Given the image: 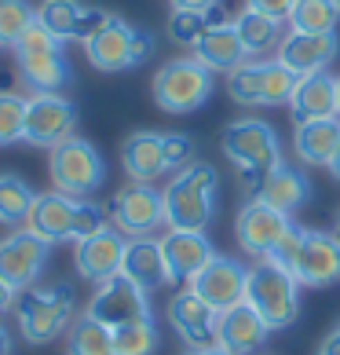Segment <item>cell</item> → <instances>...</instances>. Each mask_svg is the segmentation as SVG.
<instances>
[{"label": "cell", "mask_w": 340, "mask_h": 355, "mask_svg": "<svg viewBox=\"0 0 340 355\" xmlns=\"http://www.w3.org/2000/svg\"><path fill=\"white\" fill-rule=\"evenodd\" d=\"M285 22L296 33H337L340 11L333 0H296Z\"/></svg>", "instance_id": "cell-32"}, {"label": "cell", "mask_w": 340, "mask_h": 355, "mask_svg": "<svg viewBox=\"0 0 340 355\" xmlns=\"http://www.w3.org/2000/svg\"><path fill=\"white\" fill-rule=\"evenodd\" d=\"M132 41H136V26H128L121 15H110L84 41V55H88L91 67L102 70V73H121V70H132L136 67Z\"/></svg>", "instance_id": "cell-19"}, {"label": "cell", "mask_w": 340, "mask_h": 355, "mask_svg": "<svg viewBox=\"0 0 340 355\" xmlns=\"http://www.w3.org/2000/svg\"><path fill=\"white\" fill-rule=\"evenodd\" d=\"M48 260H51V242L37 239L30 227H19L8 239H0V279L15 293L41 282Z\"/></svg>", "instance_id": "cell-11"}, {"label": "cell", "mask_w": 340, "mask_h": 355, "mask_svg": "<svg viewBox=\"0 0 340 355\" xmlns=\"http://www.w3.org/2000/svg\"><path fill=\"white\" fill-rule=\"evenodd\" d=\"M220 0H172V11H213Z\"/></svg>", "instance_id": "cell-42"}, {"label": "cell", "mask_w": 340, "mask_h": 355, "mask_svg": "<svg viewBox=\"0 0 340 355\" xmlns=\"http://www.w3.org/2000/svg\"><path fill=\"white\" fill-rule=\"evenodd\" d=\"M213 85L216 77L208 67H202L194 55H183V59H168L165 67L154 73V103L165 110V114H194L198 107H205L208 96H213Z\"/></svg>", "instance_id": "cell-7"}, {"label": "cell", "mask_w": 340, "mask_h": 355, "mask_svg": "<svg viewBox=\"0 0 340 355\" xmlns=\"http://www.w3.org/2000/svg\"><path fill=\"white\" fill-rule=\"evenodd\" d=\"M208 26H213L208 22V11H172V19H168V37L183 48H194L205 37Z\"/></svg>", "instance_id": "cell-37"}, {"label": "cell", "mask_w": 340, "mask_h": 355, "mask_svg": "<svg viewBox=\"0 0 340 355\" xmlns=\"http://www.w3.org/2000/svg\"><path fill=\"white\" fill-rule=\"evenodd\" d=\"M194 59H198L202 67H208L213 73H231V70H238L242 62H249V51H245L234 22H213L202 41L194 44Z\"/></svg>", "instance_id": "cell-26"}, {"label": "cell", "mask_w": 340, "mask_h": 355, "mask_svg": "<svg viewBox=\"0 0 340 355\" xmlns=\"http://www.w3.org/2000/svg\"><path fill=\"white\" fill-rule=\"evenodd\" d=\"M84 315H91L96 322L117 330V326H125V322L150 319L154 311H150V293H147V289H139L136 282H128L125 275H114V279L96 286V293H91Z\"/></svg>", "instance_id": "cell-12"}, {"label": "cell", "mask_w": 340, "mask_h": 355, "mask_svg": "<svg viewBox=\"0 0 340 355\" xmlns=\"http://www.w3.org/2000/svg\"><path fill=\"white\" fill-rule=\"evenodd\" d=\"M121 275L128 282H136L139 289H147V293H154V289H161V286H172L165 253H161V239H128Z\"/></svg>", "instance_id": "cell-25"}, {"label": "cell", "mask_w": 340, "mask_h": 355, "mask_svg": "<svg viewBox=\"0 0 340 355\" xmlns=\"http://www.w3.org/2000/svg\"><path fill=\"white\" fill-rule=\"evenodd\" d=\"M121 165L132 183H154L168 173L165 136L161 132H132L121 143Z\"/></svg>", "instance_id": "cell-27"}, {"label": "cell", "mask_w": 340, "mask_h": 355, "mask_svg": "<svg viewBox=\"0 0 340 355\" xmlns=\"http://www.w3.org/2000/svg\"><path fill=\"white\" fill-rule=\"evenodd\" d=\"M267 322L245 304H234L227 311H220V322H216V345H224L234 355H253L260 345L267 340Z\"/></svg>", "instance_id": "cell-24"}, {"label": "cell", "mask_w": 340, "mask_h": 355, "mask_svg": "<svg viewBox=\"0 0 340 355\" xmlns=\"http://www.w3.org/2000/svg\"><path fill=\"white\" fill-rule=\"evenodd\" d=\"M300 77L278 59H249L227 73V92L242 107H289V96Z\"/></svg>", "instance_id": "cell-8"}, {"label": "cell", "mask_w": 340, "mask_h": 355, "mask_svg": "<svg viewBox=\"0 0 340 355\" xmlns=\"http://www.w3.org/2000/svg\"><path fill=\"white\" fill-rule=\"evenodd\" d=\"M220 176L208 162H190L165 183V227L176 231H205L216 213Z\"/></svg>", "instance_id": "cell-1"}, {"label": "cell", "mask_w": 340, "mask_h": 355, "mask_svg": "<svg viewBox=\"0 0 340 355\" xmlns=\"http://www.w3.org/2000/svg\"><path fill=\"white\" fill-rule=\"evenodd\" d=\"M168 322H172V330L183 337L187 348H213L216 345L220 311L213 304H205L190 286L179 289V293L168 300Z\"/></svg>", "instance_id": "cell-17"}, {"label": "cell", "mask_w": 340, "mask_h": 355, "mask_svg": "<svg viewBox=\"0 0 340 355\" xmlns=\"http://www.w3.org/2000/svg\"><path fill=\"white\" fill-rule=\"evenodd\" d=\"M66 355H114L110 326L96 322L91 315L73 319V326L66 330Z\"/></svg>", "instance_id": "cell-31"}, {"label": "cell", "mask_w": 340, "mask_h": 355, "mask_svg": "<svg viewBox=\"0 0 340 355\" xmlns=\"http://www.w3.org/2000/svg\"><path fill=\"white\" fill-rule=\"evenodd\" d=\"M319 355H340V322L333 326V334L319 345Z\"/></svg>", "instance_id": "cell-44"}, {"label": "cell", "mask_w": 340, "mask_h": 355, "mask_svg": "<svg viewBox=\"0 0 340 355\" xmlns=\"http://www.w3.org/2000/svg\"><path fill=\"white\" fill-rule=\"evenodd\" d=\"M110 223L125 239H154L165 227V198L154 183H128L110 202Z\"/></svg>", "instance_id": "cell-10"}, {"label": "cell", "mask_w": 340, "mask_h": 355, "mask_svg": "<svg viewBox=\"0 0 340 355\" xmlns=\"http://www.w3.org/2000/svg\"><path fill=\"white\" fill-rule=\"evenodd\" d=\"M307 194H311L307 176L300 173V168L282 162L278 168H271V176L264 180V187L256 191V198L267 202L271 209H278V213H285V216H293L296 209L307 202Z\"/></svg>", "instance_id": "cell-29"}, {"label": "cell", "mask_w": 340, "mask_h": 355, "mask_svg": "<svg viewBox=\"0 0 340 355\" xmlns=\"http://www.w3.org/2000/svg\"><path fill=\"white\" fill-rule=\"evenodd\" d=\"M293 4H296V0H245V8H253V11H264V15L278 19V22H285V19H289Z\"/></svg>", "instance_id": "cell-40"}, {"label": "cell", "mask_w": 340, "mask_h": 355, "mask_svg": "<svg viewBox=\"0 0 340 355\" xmlns=\"http://www.w3.org/2000/svg\"><path fill=\"white\" fill-rule=\"evenodd\" d=\"M333 4H337V11H340V0H333Z\"/></svg>", "instance_id": "cell-50"}, {"label": "cell", "mask_w": 340, "mask_h": 355, "mask_svg": "<svg viewBox=\"0 0 340 355\" xmlns=\"http://www.w3.org/2000/svg\"><path fill=\"white\" fill-rule=\"evenodd\" d=\"M19 334L30 345H48L59 334H66L77 319V297L66 282L59 286H30L15 297Z\"/></svg>", "instance_id": "cell-3"}, {"label": "cell", "mask_w": 340, "mask_h": 355, "mask_svg": "<svg viewBox=\"0 0 340 355\" xmlns=\"http://www.w3.org/2000/svg\"><path fill=\"white\" fill-rule=\"evenodd\" d=\"M325 168H330V173H333V180H340V147H337V154H333V162L325 165Z\"/></svg>", "instance_id": "cell-47"}, {"label": "cell", "mask_w": 340, "mask_h": 355, "mask_svg": "<svg viewBox=\"0 0 340 355\" xmlns=\"http://www.w3.org/2000/svg\"><path fill=\"white\" fill-rule=\"evenodd\" d=\"M107 19L110 15L102 8H88L81 0H44V4L37 8V22H41L51 37H59L62 44L66 41L84 44Z\"/></svg>", "instance_id": "cell-20"}, {"label": "cell", "mask_w": 340, "mask_h": 355, "mask_svg": "<svg viewBox=\"0 0 340 355\" xmlns=\"http://www.w3.org/2000/svg\"><path fill=\"white\" fill-rule=\"evenodd\" d=\"M165 162H168V173H179L183 165H190L194 162V139L183 132H168L165 136Z\"/></svg>", "instance_id": "cell-39"}, {"label": "cell", "mask_w": 340, "mask_h": 355, "mask_svg": "<svg viewBox=\"0 0 340 355\" xmlns=\"http://www.w3.org/2000/svg\"><path fill=\"white\" fill-rule=\"evenodd\" d=\"M26 128V96L19 92H0V147L22 139Z\"/></svg>", "instance_id": "cell-36"}, {"label": "cell", "mask_w": 340, "mask_h": 355, "mask_svg": "<svg viewBox=\"0 0 340 355\" xmlns=\"http://www.w3.org/2000/svg\"><path fill=\"white\" fill-rule=\"evenodd\" d=\"M0 355H11V334L4 330V322H0Z\"/></svg>", "instance_id": "cell-46"}, {"label": "cell", "mask_w": 340, "mask_h": 355, "mask_svg": "<svg viewBox=\"0 0 340 355\" xmlns=\"http://www.w3.org/2000/svg\"><path fill=\"white\" fill-rule=\"evenodd\" d=\"M161 253H165V264H168V279L190 286L194 275L216 257V245L208 242L205 231H176V227H168V234L161 239Z\"/></svg>", "instance_id": "cell-22"}, {"label": "cell", "mask_w": 340, "mask_h": 355, "mask_svg": "<svg viewBox=\"0 0 340 355\" xmlns=\"http://www.w3.org/2000/svg\"><path fill=\"white\" fill-rule=\"evenodd\" d=\"M15 297H19L15 289H11L4 279H0V319H4L8 311H15Z\"/></svg>", "instance_id": "cell-43"}, {"label": "cell", "mask_w": 340, "mask_h": 355, "mask_svg": "<svg viewBox=\"0 0 340 355\" xmlns=\"http://www.w3.org/2000/svg\"><path fill=\"white\" fill-rule=\"evenodd\" d=\"M150 51H154V33H150V30H139V26H136V41H132V59H136V67L150 59Z\"/></svg>", "instance_id": "cell-41"}, {"label": "cell", "mask_w": 340, "mask_h": 355, "mask_svg": "<svg viewBox=\"0 0 340 355\" xmlns=\"http://www.w3.org/2000/svg\"><path fill=\"white\" fill-rule=\"evenodd\" d=\"M70 136H77V107L62 92H33V96H26L22 143L51 150Z\"/></svg>", "instance_id": "cell-9"}, {"label": "cell", "mask_w": 340, "mask_h": 355, "mask_svg": "<svg viewBox=\"0 0 340 355\" xmlns=\"http://www.w3.org/2000/svg\"><path fill=\"white\" fill-rule=\"evenodd\" d=\"M48 176L51 187L70 194V198H91L107 183V162L96 150V143L70 136L48 150Z\"/></svg>", "instance_id": "cell-6"}, {"label": "cell", "mask_w": 340, "mask_h": 355, "mask_svg": "<svg viewBox=\"0 0 340 355\" xmlns=\"http://www.w3.org/2000/svg\"><path fill=\"white\" fill-rule=\"evenodd\" d=\"M289 216L278 213V209H271L267 202H245L242 205V213L238 220H234V234H238V245H242V253H249L256 260H267L271 257V249L278 245V239L285 231H289Z\"/></svg>", "instance_id": "cell-14"}, {"label": "cell", "mask_w": 340, "mask_h": 355, "mask_svg": "<svg viewBox=\"0 0 340 355\" xmlns=\"http://www.w3.org/2000/svg\"><path fill=\"white\" fill-rule=\"evenodd\" d=\"M337 110H340V77H337Z\"/></svg>", "instance_id": "cell-48"}, {"label": "cell", "mask_w": 340, "mask_h": 355, "mask_svg": "<svg viewBox=\"0 0 340 355\" xmlns=\"http://www.w3.org/2000/svg\"><path fill=\"white\" fill-rule=\"evenodd\" d=\"M245 286H249V268L234 257L216 253L208 264L190 279V289L198 293L205 304H213L216 311H227L245 300Z\"/></svg>", "instance_id": "cell-13"}, {"label": "cell", "mask_w": 340, "mask_h": 355, "mask_svg": "<svg viewBox=\"0 0 340 355\" xmlns=\"http://www.w3.org/2000/svg\"><path fill=\"white\" fill-rule=\"evenodd\" d=\"M333 239H337V242H340V223H337V231H333Z\"/></svg>", "instance_id": "cell-49"}, {"label": "cell", "mask_w": 340, "mask_h": 355, "mask_svg": "<svg viewBox=\"0 0 340 355\" xmlns=\"http://www.w3.org/2000/svg\"><path fill=\"white\" fill-rule=\"evenodd\" d=\"M37 22V8L30 0H0V48H15L19 37Z\"/></svg>", "instance_id": "cell-35"}, {"label": "cell", "mask_w": 340, "mask_h": 355, "mask_svg": "<svg viewBox=\"0 0 340 355\" xmlns=\"http://www.w3.org/2000/svg\"><path fill=\"white\" fill-rule=\"evenodd\" d=\"M337 55H340L337 33H296V30L285 33L278 51H274V59H278L282 67H289L296 77L330 70Z\"/></svg>", "instance_id": "cell-18"}, {"label": "cell", "mask_w": 340, "mask_h": 355, "mask_svg": "<svg viewBox=\"0 0 340 355\" xmlns=\"http://www.w3.org/2000/svg\"><path fill=\"white\" fill-rule=\"evenodd\" d=\"M340 147V117H322V121H304L293 132V150L304 165H330Z\"/></svg>", "instance_id": "cell-28"}, {"label": "cell", "mask_w": 340, "mask_h": 355, "mask_svg": "<svg viewBox=\"0 0 340 355\" xmlns=\"http://www.w3.org/2000/svg\"><path fill=\"white\" fill-rule=\"evenodd\" d=\"M114 334V355H154L161 345V334H158V322L150 319H136V322H125L117 326Z\"/></svg>", "instance_id": "cell-33"}, {"label": "cell", "mask_w": 340, "mask_h": 355, "mask_svg": "<svg viewBox=\"0 0 340 355\" xmlns=\"http://www.w3.org/2000/svg\"><path fill=\"white\" fill-rule=\"evenodd\" d=\"M289 271L307 289H325L340 282V242L333 239V231H304V242Z\"/></svg>", "instance_id": "cell-15"}, {"label": "cell", "mask_w": 340, "mask_h": 355, "mask_svg": "<svg viewBox=\"0 0 340 355\" xmlns=\"http://www.w3.org/2000/svg\"><path fill=\"white\" fill-rule=\"evenodd\" d=\"M183 355H234V352H227L224 345H213V348H187Z\"/></svg>", "instance_id": "cell-45"}, {"label": "cell", "mask_w": 340, "mask_h": 355, "mask_svg": "<svg viewBox=\"0 0 340 355\" xmlns=\"http://www.w3.org/2000/svg\"><path fill=\"white\" fill-rule=\"evenodd\" d=\"M234 30H238L245 51H249V59H264L267 51H278L282 37H285L278 19L264 15V11H253V8H245L242 15L234 19Z\"/></svg>", "instance_id": "cell-30"}, {"label": "cell", "mask_w": 340, "mask_h": 355, "mask_svg": "<svg viewBox=\"0 0 340 355\" xmlns=\"http://www.w3.org/2000/svg\"><path fill=\"white\" fill-rule=\"evenodd\" d=\"M224 154L231 157V165L238 168V176L245 187L256 191L264 187V180L271 176V168L282 165V143L278 132L264 121V117H238L224 128Z\"/></svg>", "instance_id": "cell-2"}, {"label": "cell", "mask_w": 340, "mask_h": 355, "mask_svg": "<svg viewBox=\"0 0 340 355\" xmlns=\"http://www.w3.org/2000/svg\"><path fill=\"white\" fill-rule=\"evenodd\" d=\"M304 231H307V227H296V223H289V231H285L282 239H278V245L271 249V257H267L271 264H278V268L289 271L293 260H296V253H300V242H304Z\"/></svg>", "instance_id": "cell-38"}, {"label": "cell", "mask_w": 340, "mask_h": 355, "mask_svg": "<svg viewBox=\"0 0 340 355\" xmlns=\"http://www.w3.org/2000/svg\"><path fill=\"white\" fill-rule=\"evenodd\" d=\"M33 187L15 173H0V223H26L33 209Z\"/></svg>", "instance_id": "cell-34"}, {"label": "cell", "mask_w": 340, "mask_h": 355, "mask_svg": "<svg viewBox=\"0 0 340 355\" xmlns=\"http://www.w3.org/2000/svg\"><path fill=\"white\" fill-rule=\"evenodd\" d=\"M11 51H15V62H19V77L30 92H62L73 81L62 41L51 37L41 22H33Z\"/></svg>", "instance_id": "cell-5"}, {"label": "cell", "mask_w": 340, "mask_h": 355, "mask_svg": "<svg viewBox=\"0 0 340 355\" xmlns=\"http://www.w3.org/2000/svg\"><path fill=\"white\" fill-rule=\"evenodd\" d=\"M125 245H128V239L114 227V223H110L107 231L91 234V239H81V242H77V249H73L77 275H81L84 282H96V286L114 279V275H121Z\"/></svg>", "instance_id": "cell-16"}, {"label": "cell", "mask_w": 340, "mask_h": 355, "mask_svg": "<svg viewBox=\"0 0 340 355\" xmlns=\"http://www.w3.org/2000/svg\"><path fill=\"white\" fill-rule=\"evenodd\" d=\"M289 114H293L296 125L322 121V117H340V110H337V77L330 70L300 77L293 96H289Z\"/></svg>", "instance_id": "cell-23"}, {"label": "cell", "mask_w": 340, "mask_h": 355, "mask_svg": "<svg viewBox=\"0 0 340 355\" xmlns=\"http://www.w3.org/2000/svg\"><path fill=\"white\" fill-rule=\"evenodd\" d=\"M245 304H249L267 330H285L300 319V282L293 271H285L271 260H256L249 268V286H245Z\"/></svg>", "instance_id": "cell-4"}, {"label": "cell", "mask_w": 340, "mask_h": 355, "mask_svg": "<svg viewBox=\"0 0 340 355\" xmlns=\"http://www.w3.org/2000/svg\"><path fill=\"white\" fill-rule=\"evenodd\" d=\"M77 205H81V198H70V194H62V191H44V194L33 198V209H30V216H26V227H30L37 239L51 242V245L73 242Z\"/></svg>", "instance_id": "cell-21"}]
</instances>
